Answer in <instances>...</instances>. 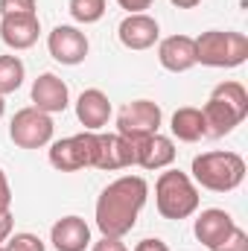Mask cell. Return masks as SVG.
<instances>
[{
  "mask_svg": "<svg viewBox=\"0 0 248 251\" xmlns=\"http://www.w3.org/2000/svg\"><path fill=\"white\" fill-rule=\"evenodd\" d=\"M70 102V91L56 73H41L32 82V105L44 114H59Z\"/></svg>",
  "mask_w": 248,
  "mask_h": 251,
  "instance_id": "obj_13",
  "label": "cell"
},
{
  "mask_svg": "<svg viewBox=\"0 0 248 251\" xmlns=\"http://www.w3.org/2000/svg\"><path fill=\"white\" fill-rule=\"evenodd\" d=\"M193 178L196 184L213 193L237 190L246 178V161L237 152H201L193 158Z\"/></svg>",
  "mask_w": 248,
  "mask_h": 251,
  "instance_id": "obj_3",
  "label": "cell"
},
{
  "mask_svg": "<svg viewBox=\"0 0 248 251\" xmlns=\"http://www.w3.org/2000/svg\"><path fill=\"white\" fill-rule=\"evenodd\" d=\"M173 6H178V9H193V6H198L201 0H170Z\"/></svg>",
  "mask_w": 248,
  "mask_h": 251,
  "instance_id": "obj_30",
  "label": "cell"
},
{
  "mask_svg": "<svg viewBox=\"0 0 248 251\" xmlns=\"http://www.w3.org/2000/svg\"><path fill=\"white\" fill-rule=\"evenodd\" d=\"M134 251H170V246H167L164 240H158V237H155V240L149 237V240H140V243L134 246Z\"/></svg>",
  "mask_w": 248,
  "mask_h": 251,
  "instance_id": "obj_27",
  "label": "cell"
},
{
  "mask_svg": "<svg viewBox=\"0 0 248 251\" xmlns=\"http://www.w3.org/2000/svg\"><path fill=\"white\" fill-rule=\"evenodd\" d=\"M155 207L164 219L181 222L198 210V190L181 170H167L155 181Z\"/></svg>",
  "mask_w": 248,
  "mask_h": 251,
  "instance_id": "obj_4",
  "label": "cell"
},
{
  "mask_svg": "<svg viewBox=\"0 0 248 251\" xmlns=\"http://www.w3.org/2000/svg\"><path fill=\"white\" fill-rule=\"evenodd\" d=\"M210 251H248V234L243 231V228L234 225V231H231L219 246H213Z\"/></svg>",
  "mask_w": 248,
  "mask_h": 251,
  "instance_id": "obj_23",
  "label": "cell"
},
{
  "mask_svg": "<svg viewBox=\"0 0 248 251\" xmlns=\"http://www.w3.org/2000/svg\"><path fill=\"white\" fill-rule=\"evenodd\" d=\"M53 128L56 126L50 120V114L29 105V108L15 111V117L9 123V137L21 149H41V146H47L53 140Z\"/></svg>",
  "mask_w": 248,
  "mask_h": 251,
  "instance_id": "obj_7",
  "label": "cell"
},
{
  "mask_svg": "<svg viewBox=\"0 0 248 251\" xmlns=\"http://www.w3.org/2000/svg\"><path fill=\"white\" fill-rule=\"evenodd\" d=\"M204 137H225L248 117V91L240 82H222L213 88L207 105L201 108Z\"/></svg>",
  "mask_w": 248,
  "mask_h": 251,
  "instance_id": "obj_2",
  "label": "cell"
},
{
  "mask_svg": "<svg viewBox=\"0 0 248 251\" xmlns=\"http://www.w3.org/2000/svg\"><path fill=\"white\" fill-rule=\"evenodd\" d=\"M6 251H44V243H41V237L24 231V234H15L6 243Z\"/></svg>",
  "mask_w": 248,
  "mask_h": 251,
  "instance_id": "obj_22",
  "label": "cell"
},
{
  "mask_svg": "<svg viewBox=\"0 0 248 251\" xmlns=\"http://www.w3.org/2000/svg\"><path fill=\"white\" fill-rule=\"evenodd\" d=\"M117 35H120V44L128 50H149L161 38V26L146 12H137V15H125L120 21Z\"/></svg>",
  "mask_w": 248,
  "mask_h": 251,
  "instance_id": "obj_11",
  "label": "cell"
},
{
  "mask_svg": "<svg viewBox=\"0 0 248 251\" xmlns=\"http://www.w3.org/2000/svg\"><path fill=\"white\" fill-rule=\"evenodd\" d=\"M67 9L76 24H97L105 15V0H70Z\"/></svg>",
  "mask_w": 248,
  "mask_h": 251,
  "instance_id": "obj_21",
  "label": "cell"
},
{
  "mask_svg": "<svg viewBox=\"0 0 248 251\" xmlns=\"http://www.w3.org/2000/svg\"><path fill=\"white\" fill-rule=\"evenodd\" d=\"M24 85V62L18 56H0V97L15 94Z\"/></svg>",
  "mask_w": 248,
  "mask_h": 251,
  "instance_id": "obj_20",
  "label": "cell"
},
{
  "mask_svg": "<svg viewBox=\"0 0 248 251\" xmlns=\"http://www.w3.org/2000/svg\"><path fill=\"white\" fill-rule=\"evenodd\" d=\"M91 251H128L123 243V237H102V240H97Z\"/></svg>",
  "mask_w": 248,
  "mask_h": 251,
  "instance_id": "obj_25",
  "label": "cell"
},
{
  "mask_svg": "<svg viewBox=\"0 0 248 251\" xmlns=\"http://www.w3.org/2000/svg\"><path fill=\"white\" fill-rule=\"evenodd\" d=\"M12 228H15L12 210H9V213H0V243H6V240L12 237Z\"/></svg>",
  "mask_w": 248,
  "mask_h": 251,
  "instance_id": "obj_29",
  "label": "cell"
},
{
  "mask_svg": "<svg viewBox=\"0 0 248 251\" xmlns=\"http://www.w3.org/2000/svg\"><path fill=\"white\" fill-rule=\"evenodd\" d=\"M41 35L38 15H3L0 18V38L12 50H29Z\"/></svg>",
  "mask_w": 248,
  "mask_h": 251,
  "instance_id": "obj_12",
  "label": "cell"
},
{
  "mask_svg": "<svg viewBox=\"0 0 248 251\" xmlns=\"http://www.w3.org/2000/svg\"><path fill=\"white\" fill-rule=\"evenodd\" d=\"M161 128V108L152 100H134L117 114V134L128 140H143L149 134H158Z\"/></svg>",
  "mask_w": 248,
  "mask_h": 251,
  "instance_id": "obj_8",
  "label": "cell"
},
{
  "mask_svg": "<svg viewBox=\"0 0 248 251\" xmlns=\"http://www.w3.org/2000/svg\"><path fill=\"white\" fill-rule=\"evenodd\" d=\"M158 62L170 73H187L196 67V38L190 35H170L158 44Z\"/></svg>",
  "mask_w": 248,
  "mask_h": 251,
  "instance_id": "obj_14",
  "label": "cell"
},
{
  "mask_svg": "<svg viewBox=\"0 0 248 251\" xmlns=\"http://www.w3.org/2000/svg\"><path fill=\"white\" fill-rule=\"evenodd\" d=\"M0 15H35V0H0Z\"/></svg>",
  "mask_w": 248,
  "mask_h": 251,
  "instance_id": "obj_24",
  "label": "cell"
},
{
  "mask_svg": "<svg viewBox=\"0 0 248 251\" xmlns=\"http://www.w3.org/2000/svg\"><path fill=\"white\" fill-rule=\"evenodd\" d=\"M76 117L85 126V131H99L111 117V102L99 88H88L76 100Z\"/></svg>",
  "mask_w": 248,
  "mask_h": 251,
  "instance_id": "obj_17",
  "label": "cell"
},
{
  "mask_svg": "<svg viewBox=\"0 0 248 251\" xmlns=\"http://www.w3.org/2000/svg\"><path fill=\"white\" fill-rule=\"evenodd\" d=\"M173 134L184 143H198L204 137V117H201V108H193V105H184L173 114Z\"/></svg>",
  "mask_w": 248,
  "mask_h": 251,
  "instance_id": "obj_19",
  "label": "cell"
},
{
  "mask_svg": "<svg viewBox=\"0 0 248 251\" xmlns=\"http://www.w3.org/2000/svg\"><path fill=\"white\" fill-rule=\"evenodd\" d=\"M97 158V131L70 134L50 146V164L59 173H79L85 167H94Z\"/></svg>",
  "mask_w": 248,
  "mask_h": 251,
  "instance_id": "obj_6",
  "label": "cell"
},
{
  "mask_svg": "<svg viewBox=\"0 0 248 251\" xmlns=\"http://www.w3.org/2000/svg\"><path fill=\"white\" fill-rule=\"evenodd\" d=\"M3 111H6V102H3V97H0V117H3Z\"/></svg>",
  "mask_w": 248,
  "mask_h": 251,
  "instance_id": "obj_31",
  "label": "cell"
},
{
  "mask_svg": "<svg viewBox=\"0 0 248 251\" xmlns=\"http://www.w3.org/2000/svg\"><path fill=\"white\" fill-rule=\"evenodd\" d=\"M231 231H234V219H231V213L222 210V207H207V210H201L198 219H196V225H193V234H196V240H198L204 249L219 246Z\"/></svg>",
  "mask_w": 248,
  "mask_h": 251,
  "instance_id": "obj_15",
  "label": "cell"
},
{
  "mask_svg": "<svg viewBox=\"0 0 248 251\" xmlns=\"http://www.w3.org/2000/svg\"><path fill=\"white\" fill-rule=\"evenodd\" d=\"M248 59V38L243 32L207 29L196 38V64L204 67H240Z\"/></svg>",
  "mask_w": 248,
  "mask_h": 251,
  "instance_id": "obj_5",
  "label": "cell"
},
{
  "mask_svg": "<svg viewBox=\"0 0 248 251\" xmlns=\"http://www.w3.org/2000/svg\"><path fill=\"white\" fill-rule=\"evenodd\" d=\"M50 243L56 251H85L91 246V228L82 216H64L50 228Z\"/></svg>",
  "mask_w": 248,
  "mask_h": 251,
  "instance_id": "obj_16",
  "label": "cell"
},
{
  "mask_svg": "<svg viewBox=\"0 0 248 251\" xmlns=\"http://www.w3.org/2000/svg\"><path fill=\"white\" fill-rule=\"evenodd\" d=\"M117 3L123 6L125 12H128V15H137V12H143V9H149V6H152L155 0H117Z\"/></svg>",
  "mask_w": 248,
  "mask_h": 251,
  "instance_id": "obj_28",
  "label": "cell"
},
{
  "mask_svg": "<svg viewBox=\"0 0 248 251\" xmlns=\"http://www.w3.org/2000/svg\"><path fill=\"white\" fill-rule=\"evenodd\" d=\"M149 199V184L140 176H123L111 181L97 199V228L102 237H125Z\"/></svg>",
  "mask_w": 248,
  "mask_h": 251,
  "instance_id": "obj_1",
  "label": "cell"
},
{
  "mask_svg": "<svg viewBox=\"0 0 248 251\" xmlns=\"http://www.w3.org/2000/svg\"><path fill=\"white\" fill-rule=\"evenodd\" d=\"M0 251H6V249H3V246H0Z\"/></svg>",
  "mask_w": 248,
  "mask_h": 251,
  "instance_id": "obj_32",
  "label": "cell"
},
{
  "mask_svg": "<svg viewBox=\"0 0 248 251\" xmlns=\"http://www.w3.org/2000/svg\"><path fill=\"white\" fill-rule=\"evenodd\" d=\"M137 143V167L143 170H167L175 161V143L167 134H149Z\"/></svg>",
  "mask_w": 248,
  "mask_h": 251,
  "instance_id": "obj_18",
  "label": "cell"
},
{
  "mask_svg": "<svg viewBox=\"0 0 248 251\" xmlns=\"http://www.w3.org/2000/svg\"><path fill=\"white\" fill-rule=\"evenodd\" d=\"M137 164V143L128 140L123 134H97V158L94 167L97 170H125Z\"/></svg>",
  "mask_w": 248,
  "mask_h": 251,
  "instance_id": "obj_9",
  "label": "cell"
},
{
  "mask_svg": "<svg viewBox=\"0 0 248 251\" xmlns=\"http://www.w3.org/2000/svg\"><path fill=\"white\" fill-rule=\"evenodd\" d=\"M9 207H12V190H9L6 173L0 170V213H9Z\"/></svg>",
  "mask_w": 248,
  "mask_h": 251,
  "instance_id": "obj_26",
  "label": "cell"
},
{
  "mask_svg": "<svg viewBox=\"0 0 248 251\" xmlns=\"http://www.w3.org/2000/svg\"><path fill=\"white\" fill-rule=\"evenodd\" d=\"M47 50H50V56H53L56 62L73 67V64L85 62V56H88V38H85L82 29L62 24V26H56V29L47 35Z\"/></svg>",
  "mask_w": 248,
  "mask_h": 251,
  "instance_id": "obj_10",
  "label": "cell"
}]
</instances>
